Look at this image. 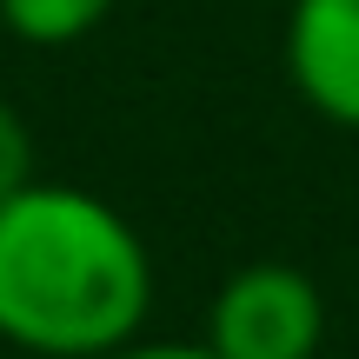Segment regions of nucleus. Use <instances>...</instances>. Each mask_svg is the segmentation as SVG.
<instances>
[{
	"instance_id": "3",
	"label": "nucleus",
	"mask_w": 359,
	"mask_h": 359,
	"mask_svg": "<svg viewBox=\"0 0 359 359\" xmlns=\"http://www.w3.org/2000/svg\"><path fill=\"white\" fill-rule=\"evenodd\" d=\"M286 80L326 127L359 133V0L286 7Z\"/></svg>"
},
{
	"instance_id": "1",
	"label": "nucleus",
	"mask_w": 359,
	"mask_h": 359,
	"mask_svg": "<svg viewBox=\"0 0 359 359\" xmlns=\"http://www.w3.org/2000/svg\"><path fill=\"white\" fill-rule=\"evenodd\" d=\"M154 313V259L120 206L27 180L0 200V339L40 359H107Z\"/></svg>"
},
{
	"instance_id": "7",
	"label": "nucleus",
	"mask_w": 359,
	"mask_h": 359,
	"mask_svg": "<svg viewBox=\"0 0 359 359\" xmlns=\"http://www.w3.org/2000/svg\"><path fill=\"white\" fill-rule=\"evenodd\" d=\"M320 359H326V353H320Z\"/></svg>"
},
{
	"instance_id": "4",
	"label": "nucleus",
	"mask_w": 359,
	"mask_h": 359,
	"mask_svg": "<svg viewBox=\"0 0 359 359\" xmlns=\"http://www.w3.org/2000/svg\"><path fill=\"white\" fill-rule=\"evenodd\" d=\"M114 13V0H0V27L27 47H74Z\"/></svg>"
},
{
	"instance_id": "5",
	"label": "nucleus",
	"mask_w": 359,
	"mask_h": 359,
	"mask_svg": "<svg viewBox=\"0 0 359 359\" xmlns=\"http://www.w3.org/2000/svg\"><path fill=\"white\" fill-rule=\"evenodd\" d=\"M27 180H34V133H27L20 107L0 100V200H7V193H20Z\"/></svg>"
},
{
	"instance_id": "6",
	"label": "nucleus",
	"mask_w": 359,
	"mask_h": 359,
	"mask_svg": "<svg viewBox=\"0 0 359 359\" xmlns=\"http://www.w3.org/2000/svg\"><path fill=\"white\" fill-rule=\"evenodd\" d=\"M107 359H219L206 339H127V346H114Z\"/></svg>"
},
{
	"instance_id": "2",
	"label": "nucleus",
	"mask_w": 359,
	"mask_h": 359,
	"mask_svg": "<svg viewBox=\"0 0 359 359\" xmlns=\"http://www.w3.org/2000/svg\"><path fill=\"white\" fill-rule=\"evenodd\" d=\"M206 346L219 359H320L326 293L293 259H246L206 306Z\"/></svg>"
}]
</instances>
